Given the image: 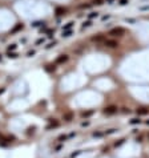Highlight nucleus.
<instances>
[{
	"instance_id": "obj_1",
	"label": "nucleus",
	"mask_w": 149,
	"mask_h": 158,
	"mask_svg": "<svg viewBox=\"0 0 149 158\" xmlns=\"http://www.w3.org/2000/svg\"><path fill=\"white\" fill-rule=\"evenodd\" d=\"M124 33H125V28H123V27H116L109 31V35L113 37H121V36H124Z\"/></svg>"
},
{
	"instance_id": "obj_2",
	"label": "nucleus",
	"mask_w": 149,
	"mask_h": 158,
	"mask_svg": "<svg viewBox=\"0 0 149 158\" xmlns=\"http://www.w3.org/2000/svg\"><path fill=\"white\" fill-rule=\"evenodd\" d=\"M104 45H105L106 48H117L118 43L116 40H109V39H105V40H104Z\"/></svg>"
},
{
	"instance_id": "obj_3",
	"label": "nucleus",
	"mask_w": 149,
	"mask_h": 158,
	"mask_svg": "<svg viewBox=\"0 0 149 158\" xmlns=\"http://www.w3.org/2000/svg\"><path fill=\"white\" fill-rule=\"evenodd\" d=\"M68 59H69V57H68L67 55H60L57 59H56L55 64H56V65H57V64H64V63H67V61H68Z\"/></svg>"
},
{
	"instance_id": "obj_4",
	"label": "nucleus",
	"mask_w": 149,
	"mask_h": 158,
	"mask_svg": "<svg viewBox=\"0 0 149 158\" xmlns=\"http://www.w3.org/2000/svg\"><path fill=\"white\" fill-rule=\"evenodd\" d=\"M104 112V114H115L116 112H117V108L116 106H108V108H105V109L103 110Z\"/></svg>"
},
{
	"instance_id": "obj_5",
	"label": "nucleus",
	"mask_w": 149,
	"mask_h": 158,
	"mask_svg": "<svg viewBox=\"0 0 149 158\" xmlns=\"http://www.w3.org/2000/svg\"><path fill=\"white\" fill-rule=\"evenodd\" d=\"M91 40L95 41V43H100V41H103V43H104V40H105V36H104V35H101V33H99V35H96V36H92Z\"/></svg>"
},
{
	"instance_id": "obj_6",
	"label": "nucleus",
	"mask_w": 149,
	"mask_h": 158,
	"mask_svg": "<svg viewBox=\"0 0 149 158\" xmlns=\"http://www.w3.org/2000/svg\"><path fill=\"white\" fill-rule=\"evenodd\" d=\"M24 28V24H21V23H19V24H17V25L16 27H15V28L13 29H12V31H11V33H16V32H19V31H21V29H23Z\"/></svg>"
},
{
	"instance_id": "obj_7",
	"label": "nucleus",
	"mask_w": 149,
	"mask_h": 158,
	"mask_svg": "<svg viewBox=\"0 0 149 158\" xmlns=\"http://www.w3.org/2000/svg\"><path fill=\"white\" fill-rule=\"evenodd\" d=\"M55 13H56V16H61V15L65 13V8H63V7H57Z\"/></svg>"
},
{
	"instance_id": "obj_8",
	"label": "nucleus",
	"mask_w": 149,
	"mask_h": 158,
	"mask_svg": "<svg viewBox=\"0 0 149 158\" xmlns=\"http://www.w3.org/2000/svg\"><path fill=\"white\" fill-rule=\"evenodd\" d=\"M63 118L65 121H72V118H73V113H71V112H69V113H65V114L63 116Z\"/></svg>"
},
{
	"instance_id": "obj_9",
	"label": "nucleus",
	"mask_w": 149,
	"mask_h": 158,
	"mask_svg": "<svg viewBox=\"0 0 149 158\" xmlns=\"http://www.w3.org/2000/svg\"><path fill=\"white\" fill-rule=\"evenodd\" d=\"M73 24H74L73 21H69V23H67L63 27V31H69V29H71L72 27H73Z\"/></svg>"
},
{
	"instance_id": "obj_10",
	"label": "nucleus",
	"mask_w": 149,
	"mask_h": 158,
	"mask_svg": "<svg viewBox=\"0 0 149 158\" xmlns=\"http://www.w3.org/2000/svg\"><path fill=\"white\" fill-rule=\"evenodd\" d=\"M55 69H56V64H53V65L51 64V65H47L45 66V70H47V72H53Z\"/></svg>"
},
{
	"instance_id": "obj_11",
	"label": "nucleus",
	"mask_w": 149,
	"mask_h": 158,
	"mask_svg": "<svg viewBox=\"0 0 149 158\" xmlns=\"http://www.w3.org/2000/svg\"><path fill=\"white\" fill-rule=\"evenodd\" d=\"M92 25V21H84L83 23V25H81V29H85V28H88V27H91Z\"/></svg>"
},
{
	"instance_id": "obj_12",
	"label": "nucleus",
	"mask_w": 149,
	"mask_h": 158,
	"mask_svg": "<svg viewBox=\"0 0 149 158\" xmlns=\"http://www.w3.org/2000/svg\"><path fill=\"white\" fill-rule=\"evenodd\" d=\"M71 35H72V31H63V35H61V36H63V37H69Z\"/></svg>"
},
{
	"instance_id": "obj_13",
	"label": "nucleus",
	"mask_w": 149,
	"mask_h": 158,
	"mask_svg": "<svg viewBox=\"0 0 149 158\" xmlns=\"http://www.w3.org/2000/svg\"><path fill=\"white\" fill-rule=\"evenodd\" d=\"M99 16V12H91V13L88 15L89 19H93V17H97Z\"/></svg>"
},
{
	"instance_id": "obj_14",
	"label": "nucleus",
	"mask_w": 149,
	"mask_h": 158,
	"mask_svg": "<svg viewBox=\"0 0 149 158\" xmlns=\"http://www.w3.org/2000/svg\"><path fill=\"white\" fill-rule=\"evenodd\" d=\"M91 114H93V110H89V112H84V113H81V116H83V117H89Z\"/></svg>"
},
{
	"instance_id": "obj_15",
	"label": "nucleus",
	"mask_w": 149,
	"mask_h": 158,
	"mask_svg": "<svg viewBox=\"0 0 149 158\" xmlns=\"http://www.w3.org/2000/svg\"><path fill=\"white\" fill-rule=\"evenodd\" d=\"M137 113H138V114H146V113H148V110H146L145 108H141V109L137 110Z\"/></svg>"
},
{
	"instance_id": "obj_16",
	"label": "nucleus",
	"mask_w": 149,
	"mask_h": 158,
	"mask_svg": "<svg viewBox=\"0 0 149 158\" xmlns=\"http://www.w3.org/2000/svg\"><path fill=\"white\" fill-rule=\"evenodd\" d=\"M56 44H57V41L55 40V41H53V43H49V44H48V45H47V47H45V48H47V49H49V48H52V47H55V45H56Z\"/></svg>"
},
{
	"instance_id": "obj_17",
	"label": "nucleus",
	"mask_w": 149,
	"mask_h": 158,
	"mask_svg": "<svg viewBox=\"0 0 149 158\" xmlns=\"http://www.w3.org/2000/svg\"><path fill=\"white\" fill-rule=\"evenodd\" d=\"M8 57H9V59H16V57H17V53H12V52H8Z\"/></svg>"
},
{
	"instance_id": "obj_18",
	"label": "nucleus",
	"mask_w": 149,
	"mask_h": 158,
	"mask_svg": "<svg viewBox=\"0 0 149 158\" xmlns=\"http://www.w3.org/2000/svg\"><path fill=\"white\" fill-rule=\"evenodd\" d=\"M16 44H11V45H8V51L11 52V51H13V49H16Z\"/></svg>"
},
{
	"instance_id": "obj_19",
	"label": "nucleus",
	"mask_w": 149,
	"mask_h": 158,
	"mask_svg": "<svg viewBox=\"0 0 149 158\" xmlns=\"http://www.w3.org/2000/svg\"><path fill=\"white\" fill-rule=\"evenodd\" d=\"M141 120H138V118H133L132 121H130V124H140Z\"/></svg>"
},
{
	"instance_id": "obj_20",
	"label": "nucleus",
	"mask_w": 149,
	"mask_h": 158,
	"mask_svg": "<svg viewBox=\"0 0 149 158\" xmlns=\"http://www.w3.org/2000/svg\"><path fill=\"white\" fill-rule=\"evenodd\" d=\"M92 4H97V6H101L103 4V0H93V3Z\"/></svg>"
},
{
	"instance_id": "obj_21",
	"label": "nucleus",
	"mask_w": 149,
	"mask_h": 158,
	"mask_svg": "<svg viewBox=\"0 0 149 158\" xmlns=\"http://www.w3.org/2000/svg\"><path fill=\"white\" fill-rule=\"evenodd\" d=\"M128 3H129L128 0H120V3L118 4H120V6H125V4H128Z\"/></svg>"
},
{
	"instance_id": "obj_22",
	"label": "nucleus",
	"mask_w": 149,
	"mask_h": 158,
	"mask_svg": "<svg viewBox=\"0 0 149 158\" xmlns=\"http://www.w3.org/2000/svg\"><path fill=\"white\" fill-rule=\"evenodd\" d=\"M89 7H91V4H81L80 8H89Z\"/></svg>"
},
{
	"instance_id": "obj_23",
	"label": "nucleus",
	"mask_w": 149,
	"mask_h": 158,
	"mask_svg": "<svg viewBox=\"0 0 149 158\" xmlns=\"http://www.w3.org/2000/svg\"><path fill=\"white\" fill-rule=\"evenodd\" d=\"M35 53H36V52H35V51H29V52H28V53H27V55H28V56H29V57H32V56H33V55H35Z\"/></svg>"
},
{
	"instance_id": "obj_24",
	"label": "nucleus",
	"mask_w": 149,
	"mask_h": 158,
	"mask_svg": "<svg viewBox=\"0 0 149 158\" xmlns=\"http://www.w3.org/2000/svg\"><path fill=\"white\" fill-rule=\"evenodd\" d=\"M40 21H36V23H33V24H32V27H39V25H40Z\"/></svg>"
},
{
	"instance_id": "obj_25",
	"label": "nucleus",
	"mask_w": 149,
	"mask_h": 158,
	"mask_svg": "<svg viewBox=\"0 0 149 158\" xmlns=\"http://www.w3.org/2000/svg\"><path fill=\"white\" fill-rule=\"evenodd\" d=\"M109 17H111V16H109V15H106V16H103V20H108Z\"/></svg>"
},
{
	"instance_id": "obj_26",
	"label": "nucleus",
	"mask_w": 149,
	"mask_h": 158,
	"mask_svg": "<svg viewBox=\"0 0 149 158\" xmlns=\"http://www.w3.org/2000/svg\"><path fill=\"white\" fill-rule=\"evenodd\" d=\"M43 41H44V40H43V39H39V40H37V41H36V44H41V43H43Z\"/></svg>"
},
{
	"instance_id": "obj_27",
	"label": "nucleus",
	"mask_w": 149,
	"mask_h": 158,
	"mask_svg": "<svg viewBox=\"0 0 149 158\" xmlns=\"http://www.w3.org/2000/svg\"><path fill=\"white\" fill-rule=\"evenodd\" d=\"M141 9H143V11H145V9H149V6H145V7H141Z\"/></svg>"
},
{
	"instance_id": "obj_28",
	"label": "nucleus",
	"mask_w": 149,
	"mask_h": 158,
	"mask_svg": "<svg viewBox=\"0 0 149 158\" xmlns=\"http://www.w3.org/2000/svg\"><path fill=\"white\" fill-rule=\"evenodd\" d=\"M4 90H6V89H4V88H1V89H0V94H1V93H3Z\"/></svg>"
},
{
	"instance_id": "obj_29",
	"label": "nucleus",
	"mask_w": 149,
	"mask_h": 158,
	"mask_svg": "<svg viewBox=\"0 0 149 158\" xmlns=\"http://www.w3.org/2000/svg\"><path fill=\"white\" fill-rule=\"evenodd\" d=\"M146 124H148V125H149V121H146Z\"/></svg>"
},
{
	"instance_id": "obj_30",
	"label": "nucleus",
	"mask_w": 149,
	"mask_h": 158,
	"mask_svg": "<svg viewBox=\"0 0 149 158\" xmlns=\"http://www.w3.org/2000/svg\"><path fill=\"white\" fill-rule=\"evenodd\" d=\"M0 60H1V55H0Z\"/></svg>"
},
{
	"instance_id": "obj_31",
	"label": "nucleus",
	"mask_w": 149,
	"mask_h": 158,
	"mask_svg": "<svg viewBox=\"0 0 149 158\" xmlns=\"http://www.w3.org/2000/svg\"><path fill=\"white\" fill-rule=\"evenodd\" d=\"M148 138H149V134H148Z\"/></svg>"
},
{
	"instance_id": "obj_32",
	"label": "nucleus",
	"mask_w": 149,
	"mask_h": 158,
	"mask_svg": "<svg viewBox=\"0 0 149 158\" xmlns=\"http://www.w3.org/2000/svg\"><path fill=\"white\" fill-rule=\"evenodd\" d=\"M108 1H111V0H108Z\"/></svg>"
}]
</instances>
